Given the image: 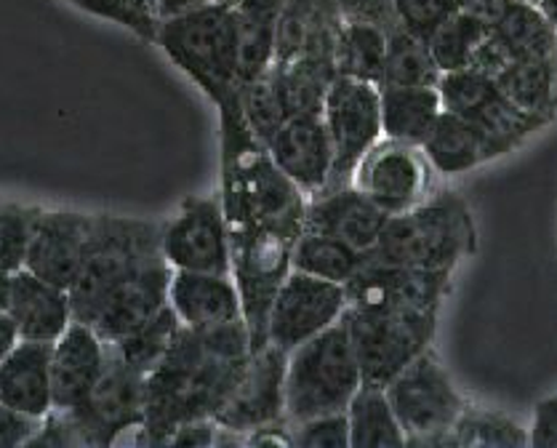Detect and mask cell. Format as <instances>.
<instances>
[{"instance_id":"20","label":"cell","mask_w":557,"mask_h":448,"mask_svg":"<svg viewBox=\"0 0 557 448\" xmlns=\"http://www.w3.org/2000/svg\"><path fill=\"white\" fill-rule=\"evenodd\" d=\"M169 304L180 315L182 326L189 328H222L246 321L240 288L227 273L174 270Z\"/></svg>"},{"instance_id":"30","label":"cell","mask_w":557,"mask_h":448,"mask_svg":"<svg viewBox=\"0 0 557 448\" xmlns=\"http://www.w3.org/2000/svg\"><path fill=\"white\" fill-rule=\"evenodd\" d=\"M369 259V251H360L334 235L305 229L296 240L292 253V267L299 273L315 275V278L334 281L347 286Z\"/></svg>"},{"instance_id":"24","label":"cell","mask_w":557,"mask_h":448,"mask_svg":"<svg viewBox=\"0 0 557 448\" xmlns=\"http://www.w3.org/2000/svg\"><path fill=\"white\" fill-rule=\"evenodd\" d=\"M233 9L238 22V75L240 88H246L262 80L275 64L283 0H238Z\"/></svg>"},{"instance_id":"16","label":"cell","mask_w":557,"mask_h":448,"mask_svg":"<svg viewBox=\"0 0 557 448\" xmlns=\"http://www.w3.org/2000/svg\"><path fill=\"white\" fill-rule=\"evenodd\" d=\"M286 365L288 352L277 345L267 341L253 350L235 390L213 416L216 424L248 435L264 424L286 420Z\"/></svg>"},{"instance_id":"25","label":"cell","mask_w":557,"mask_h":448,"mask_svg":"<svg viewBox=\"0 0 557 448\" xmlns=\"http://www.w3.org/2000/svg\"><path fill=\"white\" fill-rule=\"evenodd\" d=\"M422 150L430 158L437 176L470 174L472 169L496 161L494 147L488 145V139L467 117L448 110L437 115L435 126H432V132L422 141Z\"/></svg>"},{"instance_id":"49","label":"cell","mask_w":557,"mask_h":448,"mask_svg":"<svg viewBox=\"0 0 557 448\" xmlns=\"http://www.w3.org/2000/svg\"><path fill=\"white\" fill-rule=\"evenodd\" d=\"M531 3H539V0H531Z\"/></svg>"},{"instance_id":"6","label":"cell","mask_w":557,"mask_h":448,"mask_svg":"<svg viewBox=\"0 0 557 448\" xmlns=\"http://www.w3.org/2000/svg\"><path fill=\"white\" fill-rule=\"evenodd\" d=\"M363 387V371L345 323L325 328L288 352L286 422L347 411L349 400Z\"/></svg>"},{"instance_id":"33","label":"cell","mask_w":557,"mask_h":448,"mask_svg":"<svg viewBox=\"0 0 557 448\" xmlns=\"http://www.w3.org/2000/svg\"><path fill=\"white\" fill-rule=\"evenodd\" d=\"M456 448H515L531 446V433L505 411L467 403L454 424Z\"/></svg>"},{"instance_id":"11","label":"cell","mask_w":557,"mask_h":448,"mask_svg":"<svg viewBox=\"0 0 557 448\" xmlns=\"http://www.w3.org/2000/svg\"><path fill=\"white\" fill-rule=\"evenodd\" d=\"M384 390L406 430V440L451 430L470 403L456 390L435 347H426L422 356L413 358Z\"/></svg>"},{"instance_id":"34","label":"cell","mask_w":557,"mask_h":448,"mask_svg":"<svg viewBox=\"0 0 557 448\" xmlns=\"http://www.w3.org/2000/svg\"><path fill=\"white\" fill-rule=\"evenodd\" d=\"M180 326V315H176L171 304H165L156 318H150V321L141 323L139 328H134L132 334L123 336L121 341H115L112 350H115L128 365H134L136 371L150 374V371L163 361L165 352H169Z\"/></svg>"},{"instance_id":"3","label":"cell","mask_w":557,"mask_h":448,"mask_svg":"<svg viewBox=\"0 0 557 448\" xmlns=\"http://www.w3.org/2000/svg\"><path fill=\"white\" fill-rule=\"evenodd\" d=\"M163 224L121 214H94L86 262L70 288L73 321L91 326L115 297L169 267L160 246Z\"/></svg>"},{"instance_id":"23","label":"cell","mask_w":557,"mask_h":448,"mask_svg":"<svg viewBox=\"0 0 557 448\" xmlns=\"http://www.w3.org/2000/svg\"><path fill=\"white\" fill-rule=\"evenodd\" d=\"M9 315L14 318L22 339L57 341L73 323L70 291L22 267L20 273H14Z\"/></svg>"},{"instance_id":"47","label":"cell","mask_w":557,"mask_h":448,"mask_svg":"<svg viewBox=\"0 0 557 448\" xmlns=\"http://www.w3.org/2000/svg\"><path fill=\"white\" fill-rule=\"evenodd\" d=\"M536 5L542 9V14L547 16V22L555 27V33H557V0H539Z\"/></svg>"},{"instance_id":"32","label":"cell","mask_w":557,"mask_h":448,"mask_svg":"<svg viewBox=\"0 0 557 448\" xmlns=\"http://www.w3.org/2000/svg\"><path fill=\"white\" fill-rule=\"evenodd\" d=\"M441 70L432 59L430 43L406 27L387 35V59H384L382 86H437Z\"/></svg>"},{"instance_id":"38","label":"cell","mask_w":557,"mask_h":448,"mask_svg":"<svg viewBox=\"0 0 557 448\" xmlns=\"http://www.w3.org/2000/svg\"><path fill=\"white\" fill-rule=\"evenodd\" d=\"M395 14L408 33L430 40L459 11L456 0H393Z\"/></svg>"},{"instance_id":"42","label":"cell","mask_w":557,"mask_h":448,"mask_svg":"<svg viewBox=\"0 0 557 448\" xmlns=\"http://www.w3.org/2000/svg\"><path fill=\"white\" fill-rule=\"evenodd\" d=\"M529 433H531V446L557 448V395L542 400V403L536 406L533 427Z\"/></svg>"},{"instance_id":"46","label":"cell","mask_w":557,"mask_h":448,"mask_svg":"<svg viewBox=\"0 0 557 448\" xmlns=\"http://www.w3.org/2000/svg\"><path fill=\"white\" fill-rule=\"evenodd\" d=\"M11 294H14V273L0 267V312H9Z\"/></svg>"},{"instance_id":"37","label":"cell","mask_w":557,"mask_h":448,"mask_svg":"<svg viewBox=\"0 0 557 448\" xmlns=\"http://www.w3.org/2000/svg\"><path fill=\"white\" fill-rule=\"evenodd\" d=\"M38 214L40 209L33 206L0 203V267L9 273H20L27 264Z\"/></svg>"},{"instance_id":"10","label":"cell","mask_w":557,"mask_h":448,"mask_svg":"<svg viewBox=\"0 0 557 448\" xmlns=\"http://www.w3.org/2000/svg\"><path fill=\"white\" fill-rule=\"evenodd\" d=\"M323 121L334 145V174L329 190L352 185V176L366 152L376 145L382 134V99L379 86L369 80L336 75L323 102Z\"/></svg>"},{"instance_id":"40","label":"cell","mask_w":557,"mask_h":448,"mask_svg":"<svg viewBox=\"0 0 557 448\" xmlns=\"http://www.w3.org/2000/svg\"><path fill=\"white\" fill-rule=\"evenodd\" d=\"M44 420L0 403V448H22L40 430Z\"/></svg>"},{"instance_id":"39","label":"cell","mask_w":557,"mask_h":448,"mask_svg":"<svg viewBox=\"0 0 557 448\" xmlns=\"http://www.w3.org/2000/svg\"><path fill=\"white\" fill-rule=\"evenodd\" d=\"M294 448H349L347 411L312 416L292 424Z\"/></svg>"},{"instance_id":"41","label":"cell","mask_w":557,"mask_h":448,"mask_svg":"<svg viewBox=\"0 0 557 448\" xmlns=\"http://www.w3.org/2000/svg\"><path fill=\"white\" fill-rule=\"evenodd\" d=\"M216 420L213 416H200V420H187L176 424L174 433L169 435L165 446L182 448H213L216 444Z\"/></svg>"},{"instance_id":"15","label":"cell","mask_w":557,"mask_h":448,"mask_svg":"<svg viewBox=\"0 0 557 448\" xmlns=\"http://www.w3.org/2000/svg\"><path fill=\"white\" fill-rule=\"evenodd\" d=\"M451 270H424L408 264H387L369 257L360 273L347 283V304L441 312L451 294Z\"/></svg>"},{"instance_id":"27","label":"cell","mask_w":557,"mask_h":448,"mask_svg":"<svg viewBox=\"0 0 557 448\" xmlns=\"http://www.w3.org/2000/svg\"><path fill=\"white\" fill-rule=\"evenodd\" d=\"M496 84L509 102L539 121L553 123L557 117V57L518 59L496 75Z\"/></svg>"},{"instance_id":"29","label":"cell","mask_w":557,"mask_h":448,"mask_svg":"<svg viewBox=\"0 0 557 448\" xmlns=\"http://www.w3.org/2000/svg\"><path fill=\"white\" fill-rule=\"evenodd\" d=\"M349 448H403L406 430L384 387L363 385L347 406Z\"/></svg>"},{"instance_id":"44","label":"cell","mask_w":557,"mask_h":448,"mask_svg":"<svg viewBox=\"0 0 557 448\" xmlns=\"http://www.w3.org/2000/svg\"><path fill=\"white\" fill-rule=\"evenodd\" d=\"M209 3H216V0H156L160 22L171 20V16L187 14V11H195L200 9V5H209Z\"/></svg>"},{"instance_id":"5","label":"cell","mask_w":557,"mask_h":448,"mask_svg":"<svg viewBox=\"0 0 557 448\" xmlns=\"http://www.w3.org/2000/svg\"><path fill=\"white\" fill-rule=\"evenodd\" d=\"M156 43L213 104L240 97L238 22L230 3H209L160 22Z\"/></svg>"},{"instance_id":"36","label":"cell","mask_w":557,"mask_h":448,"mask_svg":"<svg viewBox=\"0 0 557 448\" xmlns=\"http://www.w3.org/2000/svg\"><path fill=\"white\" fill-rule=\"evenodd\" d=\"M70 3L75 9L86 11V14L132 29L145 43H156L158 40L160 16L156 0H70Z\"/></svg>"},{"instance_id":"2","label":"cell","mask_w":557,"mask_h":448,"mask_svg":"<svg viewBox=\"0 0 557 448\" xmlns=\"http://www.w3.org/2000/svg\"><path fill=\"white\" fill-rule=\"evenodd\" d=\"M246 321L222 328L180 326L169 352L147 374L141 446H165L176 424L216 416L251 361Z\"/></svg>"},{"instance_id":"12","label":"cell","mask_w":557,"mask_h":448,"mask_svg":"<svg viewBox=\"0 0 557 448\" xmlns=\"http://www.w3.org/2000/svg\"><path fill=\"white\" fill-rule=\"evenodd\" d=\"M435 176L437 171L432 169L422 145L382 137L358 163L352 185L384 214L398 216L432 196Z\"/></svg>"},{"instance_id":"35","label":"cell","mask_w":557,"mask_h":448,"mask_svg":"<svg viewBox=\"0 0 557 448\" xmlns=\"http://www.w3.org/2000/svg\"><path fill=\"white\" fill-rule=\"evenodd\" d=\"M491 25L480 16L467 14V11H456L451 20L446 22L426 43H430L432 59H435L441 73H454V70L470 67L475 51L488 35Z\"/></svg>"},{"instance_id":"9","label":"cell","mask_w":557,"mask_h":448,"mask_svg":"<svg viewBox=\"0 0 557 448\" xmlns=\"http://www.w3.org/2000/svg\"><path fill=\"white\" fill-rule=\"evenodd\" d=\"M107 347L110 352L102 379L81 409L64 411L78 433L81 446H112L123 433H139L145 424L147 374L123 361L112 345Z\"/></svg>"},{"instance_id":"14","label":"cell","mask_w":557,"mask_h":448,"mask_svg":"<svg viewBox=\"0 0 557 448\" xmlns=\"http://www.w3.org/2000/svg\"><path fill=\"white\" fill-rule=\"evenodd\" d=\"M160 246L174 270L233 275L222 196H189L180 214L163 224Z\"/></svg>"},{"instance_id":"18","label":"cell","mask_w":557,"mask_h":448,"mask_svg":"<svg viewBox=\"0 0 557 448\" xmlns=\"http://www.w3.org/2000/svg\"><path fill=\"white\" fill-rule=\"evenodd\" d=\"M91 222L94 214L40 209L25 267L38 278L70 291L86 262Z\"/></svg>"},{"instance_id":"45","label":"cell","mask_w":557,"mask_h":448,"mask_svg":"<svg viewBox=\"0 0 557 448\" xmlns=\"http://www.w3.org/2000/svg\"><path fill=\"white\" fill-rule=\"evenodd\" d=\"M20 339L22 336H20V332H16L14 318H11L9 312H0V361H3L11 350H14L16 341Z\"/></svg>"},{"instance_id":"43","label":"cell","mask_w":557,"mask_h":448,"mask_svg":"<svg viewBox=\"0 0 557 448\" xmlns=\"http://www.w3.org/2000/svg\"><path fill=\"white\" fill-rule=\"evenodd\" d=\"M505 3L507 0H456L459 11H467V14L480 16V20H485L488 25L496 20V14H499L502 5Z\"/></svg>"},{"instance_id":"4","label":"cell","mask_w":557,"mask_h":448,"mask_svg":"<svg viewBox=\"0 0 557 448\" xmlns=\"http://www.w3.org/2000/svg\"><path fill=\"white\" fill-rule=\"evenodd\" d=\"M478 251L470 206L451 190L432 192L411 211L389 216L369 257L387 264L454 270Z\"/></svg>"},{"instance_id":"21","label":"cell","mask_w":557,"mask_h":448,"mask_svg":"<svg viewBox=\"0 0 557 448\" xmlns=\"http://www.w3.org/2000/svg\"><path fill=\"white\" fill-rule=\"evenodd\" d=\"M389 216L355 185L307 198L305 229L334 235L360 251H371Z\"/></svg>"},{"instance_id":"22","label":"cell","mask_w":557,"mask_h":448,"mask_svg":"<svg viewBox=\"0 0 557 448\" xmlns=\"http://www.w3.org/2000/svg\"><path fill=\"white\" fill-rule=\"evenodd\" d=\"M53 341L20 339L0 361V403L29 416H49L53 411L51 385Z\"/></svg>"},{"instance_id":"48","label":"cell","mask_w":557,"mask_h":448,"mask_svg":"<svg viewBox=\"0 0 557 448\" xmlns=\"http://www.w3.org/2000/svg\"><path fill=\"white\" fill-rule=\"evenodd\" d=\"M219 3H230V5H235V3H238V0H219Z\"/></svg>"},{"instance_id":"19","label":"cell","mask_w":557,"mask_h":448,"mask_svg":"<svg viewBox=\"0 0 557 448\" xmlns=\"http://www.w3.org/2000/svg\"><path fill=\"white\" fill-rule=\"evenodd\" d=\"M107 352L110 347L91 326L78 321L70 323L67 332L53 341V409L75 411L86 403L97 382L102 379Z\"/></svg>"},{"instance_id":"1","label":"cell","mask_w":557,"mask_h":448,"mask_svg":"<svg viewBox=\"0 0 557 448\" xmlns=\"http://www.w3.org/2000/svg\"><path fill=\"white\" fill-rule=\"evenodd\" d=\"M222 126V206L233 278L253 350L267 345V318L292 273V253L305 233L307 196L275 166L243 115L240 97L219 104Z\"/></svg>"},{"instance_id":"31","label":"cell","mask_w":557,"mask_h":448,"mask_svg":"<svg viewBox=\"0 0 557 448\" xmlns=\"http://www.w3.org/2000/svg\"><path fill=\"white\" fill-rule=\"evenodd\" d=\"M384 59H387V29L342 16L339 40H336L339 75L382 86Z\"/></svg>"},{"instance_id":"13","label":"cell","mask_w":557,"mask_h":448,"mask_svg":"<svg viewBox=\"0 0 557 448\" xmlns=\"http://www.w3.org/2000/svg\"><path fill=\"white\" fill-rule=\"evenodd\" d=\"M347 310V291L342 283L315 278L292 270L267 318V341L292 352L312 336L336 326Z\"/></svg>"},{"instance_id":"7","label":"cell","mask_w":557,"mask_h":448,"mask_svg":"<svg viewBox=\"0 0 557 448\" xmlns=\"http://www.w3.org/2000/svg\"><path fill=\"white\" fill-rule=\"evenodd\" d=\"M342 323L363 371V385L387 387L413 358L432 347L437 312L347 304Z\"/></svg>"},{"instance_id":"8","label":"cell","mask_w":557,"mask_h":448,"mask_svg":"<svg viewBox=\"0 0 557 448\" xmlns=\"http://www.w3.org/2000/svg\"><path fill=\"white\" fill-rule=\"evenodd\" d=\"M437 91H441L443 110L467 117L488 139L496 158L512 152L515 147L533 137L539 128L547 126L544 121L520 110L515 102H509L496 78L480 73L475 67L441 73Z\"/></svg>"},{"instance_id":"17","label":"cell","mask_w":557,"mask_h":448,"mask_svg":"<svg viewBox=\"0 0 557 448\" xmlns=\"http://www.w3.org/2000/svg\"><path fill=\"white\" fill-rule=\"evenodd\" d=\"M275 166L305 192L320 196L334 174V145L323 112L294 115L264 141Z\"/></svg>"},{"instance_id":"28","label":"cell","mask_w":557,"mask_h":448,"mask_svg":"<svg viewBox=\"0 0 557 448\" xmlns=\"http://www.w3.org/2000/svg\"><path fill=\"white\" fill-rule=\"evenodd\" d=\"M491 33L507 46L515 62L518 59L557 57V33L531 0H507L496 20L491 22Z\"/></svg>"},{"instance_id":"26","label":"cell","mask_w":557,"mask_h":448,"mask_svg":"<svg viewBox=\"0 0 557 448\" xmlns=\"http://www.w3.org/2000/svg\"><path fill=\"white\" fill-rule=\"evenodd\" d=\"M384 139L422 145L443 112L437 86H379Z\"/></svg>"}]
</instances>
